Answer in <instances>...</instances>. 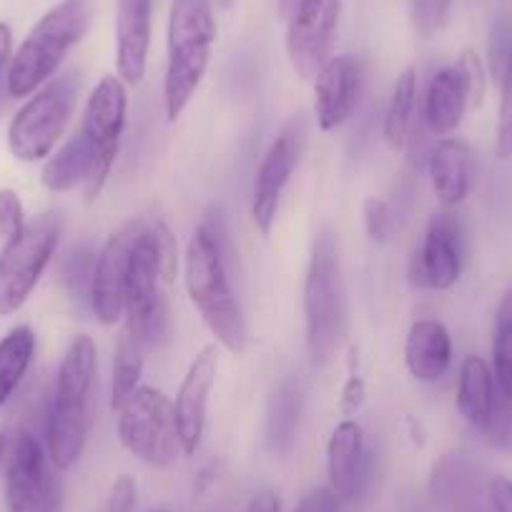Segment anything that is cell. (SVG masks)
Here are the masks:
<instances>
[{
  "label": "cell",
  "instance_id": "cell-1",
  "mask_svg": "<svg viewBox=\"0 0 512 512\" xmlns=\"http://www.w3.org/2000/svg\"><path fill=\"white\" fill-rule=\"evenodd\" d=\"M98 390V349L88 334L68 344L56 374L46 422V450L58 472L81 460L93 427V402Z\"/></svg>",
  "mask_w": 512,
  "mask_h": 512
},
{
  "label": "cell",
  "instance_id": "cell-2",
  "mask_svg": "<svg viewBox=\"0 0 512 512\" xmlns=\"http://www.w3.org/2000/svg\"><path fill=\"white\" fill-rule=\"evenodd\" d=\"M216 18L211 0H174L166 33L164 108L171 123L199 91L209 71L211 48L216 43Z\"/></svg>",
  "mask_w": 512,
  "mask_h": 512
},
{
  "label": "cell",
  "instance_id": "cell-3",
  "mask_svg": "<svg viewBox=\"0 0 512 512\" xmlns=\"http://www.w3.org/2000/svg\"><path fill=\"white\" fill-rule=\"evenodd\" d=\"M304 324L307 349L314 364L324 367L337 357L347 337V289L342 277L339 244L332 229L317 234L304 277Z\"/></svg>",
  "mask_w": 512,
  "mask_h": 512
},
{
  "label": "cell",
  "instance_id": "cell-4",
  "mask_svg": "<svg viewBox=\"0 0 512 512\" xmlns=\"http://www.w3.org/2000/svg\"><path fill=\"white\" fill-rule=\"evenodd\" d=\"M91 16V0H61L31 28V33L13 53L11 71H8L11 98L33 96L61 71L68 53L88 33Z\"/></svg>",
  "mask_w": 512,
  "mask_h": 512
},
{
  "label": "cell",
  "instance_id": "cell-5",
  "mask_svg": "<svg viewBox=\"0 0 512 512\" xmlns=\"http://www.w3.org/2000/svg\"><path fill=\"white\" fill-rule=\"evenodd\" d=\"M184 284L191 304L216 342L231 354L244 352L249 342V327L231 287V272L199 226L184 251Z\"/></svg>",
  "mask_w": 512,
  "mask_h": 512
},
{
  "label": "cell",
  "instance_id": "cell-6",
  "mask_svg": "<svg viewBox=\"0 0 512 512\" xmlns=\"http://www.w3.org/2000/svg\"><path fill=\"white\" fill-rule=\"evenodd\" d=\"M78 101V73L53 76L18 108L8 126V149L23 164L48 159L61 141Z\"/></svg>",
  "mask_w": 512,
  "mask_h": 512
},
{
  "label": "cell",
  "instance_id": "cell-7",
  "mask_svg": "<svg viewBox=\"0 0 512 512\" xmlns=\"http://www.w3.org/2000/svg\"><path fill=\"white\" fill-rule=\"evenodd\" d=\"M166 282L161 277L156 251L151 244L149 226L141 224L136 236L131 267L126 279V297H123V317H126V332L141 344L144 352L161 349L171 337V314L169 299L164 292Z\"/></svg>",
  "mask_w": 512,
  "mask_h": 512
},
{
  "label": "cell",
  "instance_id": "cell-8",
  "mask_svg": "<svg viewBox=\"0 0 512 512\" xmlns=\"http://www.w3.org/2000/svg\"><path fill=\"white\" fill-rule=\"evenodd\" d=\"M118 440L136 460L156 470H169L181 450L174 402L156 387L141 384L118 407Z\"/></svg>",
  "mask_w": 512,
  "mask_h": 512
},
{
  "label": "cell",
  "instance_id": "cell-9",
  "mask_svg": "<svg viewBox=\"0 0 512 512\" xmlns=\"http://www.w3.org/2000/svg\"><path fill=\"white\" fill-rule=\"evenodd\" d=\"M61 219L53 211L28 221L16 244L0 256V317L16 314L56 256Z\"/></svg>",
  "mask_w": 512,
  "mask_h": 512
},
{
  "label": "cell",
  "instance_id": "cell-10",
  "mask_svg": "<svg viewBox=\"0 0 512 512\" xmlns=\"http://www.w3.org/2000/svg\"><path fill=\"white\" fill-rule=\"evenodd\" d=\"M126 111V83L118 76H103L91 91V96H88L81 126H78V134L86 139L88 149L93 154V179L83 189L88 201L101 196L103 186L111 176L118 149H121L123 128H126Z\"/></svg>",
  "mask_w": 512,
  "mask_h": 512
},
{
  "label": "cell",
  "instance_id": "cell-11",
  "mask_svg": "<svg viewBox=\"0 0 512 512\" xmlns=\"http://www.w3.org/2000/svg\"><path fill=\"white\" fill-rule=\"evenodd\" d=\"M8 512H63V490L46 445L21 430L6 455Z\"/></svg>",
  "mask_w": 512,
  "mask_h": 512
},
{
  "label": "cell",
  "instance_id": "cell-12",
  "mask_svg": "<svg viewBox=\"0 0 512 512\" xmlns=\"http://www.w3.org/2000/svg\"><path fill=\"white\" fill-rule=\"evenodd\" d=\"M344 0H299L287 21V58L302 81H314L332 58Z\"/></svg>",
  "mask_w": 512,
  "mask_h": 512
},
{
  "label": "cell",
  "instance_id": "cell-13",
  "mask_svg": "<svg viewBox=\"0 0 512 512\" xmlns=\"http://www.w3.org/2000/svg\"><path fill=\"white\" fill-rule=\"evenodd\" d=\"M462 274V226L450 209L427 224L422 244L410 259V284L415 289L450 292Z\"/></svg>",
  "mask_w": 512,
  "mask_h": 512
},
{
  "label": "cell",
  "instance_id": "cell-14",
  "mask_svg": "<svg viewBox=\"0 0 512 512\" xmlns=\"http://www.w3.org/2000/svg\"><path fill=\"white\" fill-rule=\"evenodd\" d=\"M299 154H302V131L297 123H289L279 131V136L269 144L267 154L259 161L254 186H251V221L262 236L272 234L284 189L299 164Z\"/></svg>",
  "mask_w": 512,
  "mask_h": 512
},
{
  "label": "cell",
  "instance_id": "cell-15",
  "mask_svg": "<svg viewBox=\"0 0 512 512\" xmlns=\"http://www.w3.org/2000/svg\"><path fill=\"white\" fill-rule=\"evenodd\" d=\"M144 219H131L113 231L96 256L91 282V309L103 327H113L123 317V297H126L128 267L134 254L136 236Z\"/></svg>",
  "mask_w": 512,
  "mask_h": 512
},
{
  "label": "cell",
  "instance_id": "cell-16",
  "mask_svg": "<svg viewBox=\"0 0 512 512\" xmlns=\"http://www.w3.org/2000/svg\"><path fill=\"white\" fill-rule=\"evenodd\" d=\"M327 477L329 490L339 497V502H359L372 485L374 450L364 427L352 417L339 422L329 437Z\"/></svg>",
  "mask_w": 512,
  "mask_h": 512
},
{
  "label": "cell",
  "instance_id": "cell-17",
  "mask_svg": "<svg viewBox=\"0 0 512 512\" xmlns=\"http://www.w3.org/2000/svg\"><path fill=\"white\" fill-rule=\"evenodd\" d=\"M216 372H219V352H216V344H206L189 364L176 392V430H179L181 450L186 457H194L204 440Z\"/></svg>",
  "mask_w": 512,
  "mask_h": 512
},
{
  "label": "cell",
  "instance_id": "cell-18",
  "mask_svg": "<svg viewBox=\"0 0 512 512\" xmlns=\"http://www.w3.org/2000/svg\"><path fill=\"white\" fill-rule=\"evenodd\" d=\"M364 63L357 56H332L314 76V116L322 131H337L357 111L364 93Z\"/></svg>",
  "mask_w": 512,
  "mask_h": 512
},
{
  "label": "cell",
  "instance_id": "cell-19",
  "mask_svg": "<svg viewBox=\"0 0 512 512\" xmlns=\"http://www.w3.org/2000/svg\"><path fill=\"white\" fill-rule=\"evenodd\" d=\"M154 0H116V73L126 86H139L149 68Z\"/></svg>",
  "mask_w": 512,
  "mask_h": 512
},
{
  "label": "cell",
  "instance_id": "cell-20",
  "mask_svg": "<svg viewBox=\"0 0 512 512\" xmlns=\"http://www.w3.org/2000/svg\"><path fill=\"white\" fill-rule=\"evenodd\" d=\"M427 176L437 201L445 209H455L472 194L475 186V154L465 141L445 136L427 154Z\"/></svg>",
  "mask_w": 512,
  "mask_h": 512
},
{
  "label": "cell",
  "instance_id": "cell-21",
  "mask_svg": "<svg viewBox=\"0 0 512 512\" xmlns=\"http://www.w3.org/2000/svg\"><path fill=\"white\" fill-rule=\"evenodd\" d=\"M407 372L422 384H435L450 372L452 337L437 319H417L405 339Z\"/></svg>",
  "mask_w": 512,
  "mask_h": 512
},
{
  "label": "cell",
  "instance_id": "cell-22",
  "mask_svg": "<svg viewBox=\"0 0 512 512\" xmlns=\"http://www.w3.org/2000/svg\"><path fill=\"white\" fill-rule=\"evenodd\" d=\"M470 108V98H467L465 78H462L460 68L445 66L432 76L430 86L425 93V116L427 128L435 136H450L460 128L465 111Z\"/></svg>",
  "mask_w": 512,
  "mask_h": 512
},
{
  "label": "cell",
  "instance_id": "cell-23",
  "mask_svg": "<svg viewBox=\"0 0 512 512\" xmlns=\"http://www.w3.org/2000/svg\"><path fill=\"white\" fill-rule=\"evenodd\" d=\"M455 407L462 420L477 430H487L495 420V374L477 354H470L462 362Z\"/></svg>",
  "mask_w": 512,
  "mask_h": 512
},
{
  "label": "cell",
  "instance_id": "cell-24",
  "mask_svg": "<svg viewBox=\"0 0 512 512\" xmlns=\"http://www.w3.org/2000/svg\"><path fill=\"white\" fill-rule=\"evenodd\" d=\"M304 415V390L297 379H284L274 390L267 410V445L277 455H289L297 445Z\"/></svg>",
  "mask_w": 512,
  "mask_h": 512
},
{
  "label": "cell",
  "instance_id": "cell-25",
  "mask_svg": "<svg viewBox=\"0 0 512 512\" xmlns=\"http://www.w3.org/2000/svg\"><path fill=\"white\" fill-rule=\"evenodd\" d=\"M93 179V154L88 149L86 139L81 134H73L51 159L46 161L41 171V181L53 194H66L76 186L86 189Z\"/></svg>",
  "mask_w": 512,
  "mask_h": 512
},
{
  "label": "cell",
  "instance_id": "cell-26",
  "mask_svg": "<svg viewBox=\"0 0 512 512\" xmlns=\"http://www.w3.org/2000/svg\"><path fill=\"white\" fill-rule=\"evenodd\" d=\"M33 357H36V332L31 327L21 324L13 327L6 337H0V410L23 382Z\"/></svg>",
  "mask_w": 512,
  "mask_h": 512
},
{
  "label": "cell",
  "instance_id": "cell-27",
  "mask_svg": "<svg viewBox=\"0 0 512 512\" xmlns=\"http://www.w3.org/2000/svg\"><path fill=\"white\" fill-rule=\"evenodd\" d=\"M417 108V68H405L392 86L390 103L384 113V141L395 151L410 144Z\"/></svg>",
  "mask_w": 512,
  "mask_h": 512
},
{
  "label": "cell",
  "instance_id": "cell-28",
  "mask_svg": "<svg viewBox=\"0 0 512 512\" xmlns=\"http://www.w3.org/2000/svg\"><path fill=\"white\" fill-rule=\"evenodd\" d=\"M141 374H144V349L128 332L118 337L113 349V369H111V407L118 410L128 397L141 387Z\"/></svg>",
  "mask_w": 512,
  "mask_h": 512
},
{
  "label": "cell",
  "instance_id": "cell-29",
  "mask_svg": "<svg viewBox=\"0 0 512 512\" xmlns=\"http://www.w3.org/2000/svg\"><path fill=\"white\" fill-rule=\"evenodd\" d=\"M492 374L502 397L512 400V289L502 294L492 322Z\"/></svg>",
  "mask_w": 512,
  "mask_h": 512
},
{
  "label": "cell",
  "instance_id": "cell-30",
  "mask_svg": "<svg viewBox=\"0 0 512 512\" xmlns=\"http://www.w3.org/2000/svg\"><path fill=\"white\" fill-rule=\"evenodd\" d=\"M93 267H96V254L83 246H73L61 264V284L73 299H88L91 304V282Z\"/></svg>",
  "mask_w": 512,
  "mask_h": 512
},
{
  "label": "cell",
  "instance_id": "cell-31",
  "mask_svg": "<svg viewBox=\"0 0 512 512\" xmlns=\"http://www.w3.org/2000/svg\"><path fill=\"white\" fill-rule=\"evenodd\" d=\"M146 226H149V236H151V244H154L161 277H164L166 284H171L176 279V274H179V264H181L179 241H176L174 231L169 229L166 221L151 219L146 221Z\"/></svg>",
  "mask_w": 512,
  "mask_h": 512
},
{
  "label": "cell",
  "instance_id": "cell-32",
  "mask_svg": "<svg viewBox=\"0 0 512 512\" xmlns=\"http://www.w3.org/2000/svg\"><path fill=\"white\" fill-rule=\"evenodd\" d=\"M500 108H497L495 126V154L497 159H512V56L500 76Z\"/></svg>",
  "mask_w": 512,
  "mask_h": 512
},
{
  "label": "cell",
  "instance_id": "cell-33",
  "mask_svg": "<svg viewBox=\"0 0 512 512\" xmlns=\"http://www.w3.org/2000/svg\"><path fill=\"white\" fill-rule=\"evenodd\" d=\"M362 221L364 231H367V236L374 244H387L397 231L395 209H392L390 201L382 199V196H369V199L364 201Z\"/></svg>",
  "mask_w": 512,
  "mask_h": 512
},
{
  "label": "cell",
  "instance_id": "cell-34",
  "mask_svg": "<svg viewBox=\"0 0 512 512\" xmlns=\"http://www.w3.org/2000/svg\"><path fill=\"white\" fill-rule=\"evenodd\" d=\"M26 229L21 196L13 189H0V256L6 254Z\"/></svg>",
  "mask_w": 512,
  "mask_h": 512
},
{
  "label": "cell",
  "instance_id": "cell-35",
  "mask_svg": "<svg viewBox=\"0 0 512 512\" xmlns=\"http://www.w3.org/2000/svg\"><path fill=\"white\" fill-rule=\"evenodd\" d=\"M199 229L204 231L206 239L216 246L219 256L224 259V264L229 267V272H234L236 267V246H234V236H231L229 221H226L224 211L219 206H209L204 211V219L199 221Z\"/></svg>",
  "mask_w": 512,
  "mask_h": 512
},
{
  "label": "cell",
  "instance_id": "cell-36",
  "mask_svg": "<svg viewBox=\"0 0 512 512\" xmlns=\"http://www.w3.org/2000/svg\"><path fill=\"white\" fill-rule=\"evenodd\" d=\"M452 0H410L412 26L422 38H432L445 28Z\"/></svg>",
  "mask_w": 512,
  "mask_h": 512
},
{
  "label": "cell",
  "instance_id": "cell-37",
  "mask_svg": "<svg viewBox=\"0 0 512 512\" xmlns=\"http://www.w3.org/2000/svg\"><path fill=\"white\" fill-rule=\"evenodd\" d=\"M455 66L460 68L462 78H465L470 108L482 106V98H485V91H487V71H485V63H482V58L477 56L475 48H465V51L460 53V58H457Z\"/></svg>",
  "mask_w": 512,
  "mask_h": 512
},
{
  "label": "cell",
  "instance_id": "cell-38",
  "mask_svg": "<svg viewBox=\"0 0 512 512\" xmlns=\"http://www.w3.org/2000/svg\"><path fill=\"white\" fill-rule=\"evenodd\" d=\"M512 56V28L507 23H495L487 38V71L495 81H500L507 61Z\"/></svg>",
  "mask_w": 512,
  "mask_h": 512
},
{
  "label": "cell",
  "instance_id": "cell-39",
  "mask_svg": "<svg viewBox=\"0 0 512 512\" xmlns=\"http://www.w3.org/2000/svg\"><path fill=\"white\" fill-rule=\"evenodd\" d=\"M139 505V482L131 475H118L106 497V512H134Z\"/></svg>",
  "mask_w": 512,
  "mask_h": 512
},
{
  "label": "cell",
  "instance_id": "cell-40",
  "mask_svg": "<svg viewBox=\"0 0 512 512\" xmlns=\"http://www.w3.org/2000/svg\"><path fill=\"white\" fill-rule=\"evenodd\" d=\"M354 352L357 349H352V354H349V377L347 382H344L342 387V412L344 417H352L357 415L359 410H362L364 400H367V384H364L362 374L354 372Z\"/></svg>",
  "mask_w": 512,
  "mask_h": 512
},
{
  "label": "cell",
  "instance_id": "cell-41",
  "mask_svg": "<svg viewBox=\"0 0 512 512\" xmlns=\"http://www.w3.org/2000/svg\"><path fill=\"white\" fill-rule=\"evenodd\" d=\"M339 497L329 487H314L312 492L302 497L299 507L294 512H339Z\"/></svg>",
  "mask_w": 512,
  "mask_h": 512
},
{
  "label": "cell",
  "instance_id": "cell-42",
  "mask_svg": "<svg viewBox=\"0 0 512 512\" xmlns=\"http://www.w3.org/2000/svg\"><path fill=\"white\" fill-rule=\"evenodd\" d=\"M13 61V33L8 23H0V108L6 103L8 93V71H11Z\"/></svg>",
  "mask_w": 512,
  "mask_h": 512
},
{
  "label": "cell",
  "instance_id": "cell-43",
  "mask_svg": "<svg viewBox=\"0 0 512 512\" xmlns=\"http://www.w3.org/2000/svg\"><path fill=\"white\" fill-rule=\"evenodd\" d=\"M492 512H512V480L507 477H492L487 487Z\"/></svg>",
  "mask_w": 512,
  "mask_h": 512
},
{
  "label": "cell",
  "instance_id": "cell-44",
  "mask_svg": "<svg viewBox=\"0 0 512 512\" xmlns=\"http://www.w3.org/2000/svg\"><path fill=\"white\" fill-rule=\"evenodd\" d=\"M244 512H282V500L274 490H259L249 497Z\"/></svg>",
  "mask_w": 512,
  "mask_h": 512
},
{
  "label": "cell",
  "instance_id": "cell-45",
  "mask_svg": "<svg viewBox=\"0 0 512 512\" xmlns=\"http://www.w3.org/2000/svg\"><path fill=\"white\" fill-rule=\"evenodd\" d=\"M216 475H219V467L214 465V462H211V465H206L204 470L199 472V475H196V482H194V490L196 492H204L206 487L211 485V482L216 480Z\"/></svg>",
  "mask_w": 512,
  "mask_h": 512
},
{
  "label": "cell",
  "instance_id": "cell-46",
  "mask_svg": "<svg viewBox=\"0 0 512 512\" xmlns=\"http://www.w3.org/2000/svg\"><path fill=\"white\" fill-rule=\"evenodd\" d=\"M297 3H299V0H277L279 18H282V21H289V18H292V13H294V8H297Z\"/></svg>",
  "mask_w": 512,
  "mask_h": 512
},
{
  "label": "cell",
  "instance_id": "cell-47",
  "mask_svg": "<svg viewBox=\"0 0 512 512\" xmlns=\"http://www.w3.org/2000/svg\"><path fill=\"white\" fill-rule=\"evenodd\" d=\"M6 455H8V440L6 435L0 432V467H3V462H6Z\"/></svg>",
  "mask_w": 512,
  "mask_h": 512
},
{
  "label": "cell",
  "instance_id": "cell-48",
  "mask_svg": "<svg viewBox=\"0 0 512 512\" xmlns=\"http://www.w3.org/2000/svg\"><path fill=\"white\" fill-rule=\"evenodd\" d=\"M231 3H234V0H219V6H224V8H229Z\"/></svg>",
  "mask_w": 512,
  "mask_h": 512
},
{
  "label": "cell",
  "instance_id": "cell-49",
  "mask_svg": "<svg viewBox=\"0 0 512 512\" xmlns=\"http://www.w3.org/2000/svg\"><path fill=\"white\" fill-rule=\"evenodd\" d=\"M151 512H169V510H151Z\"/></svg>",
  "mask_w": 512,
  "mask_h": 512
}]
</instances>
